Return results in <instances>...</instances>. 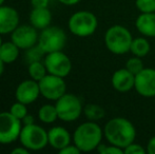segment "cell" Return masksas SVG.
I'll return each instance as SVG.
<instances>
[{"label":"cell","mask_w":155,"mask_h":154,"mask_svg":"<svg viewBox=\"0 0 155 154\" xmlns=\"http://www.w3.org/2000/svg\"><path fill=\"white\" fill-rule=\"evenodd\" d=\"M112 87L120 93H126L134 89L135 86V75L132 74L126 68L116 70L111 78Z\"/></svg>","instance_id":"obj_15"},{"label":"cell","mask_w":155,"mask_h":154,"mask_svg":"<svg viewBox=\"0 0 155 154\" xmlns=\"http://www.w3.org/2000/svg\"><path fill=\"white\" fill-rule=\"evenodd\" d=\"M132 40L131 32L120 25L110 27L104 34V44L107 49L115 55H124L130 52Z\"/></svg>","instance_id":"obj_3"},{"label":"cell","mask_w":155,"mask_h":154,"mask_svg":"<svg viewBox=\"0 0 155 154\" xmlns=\"http://www.w3.org/2000/svg\"><path fill=\"white\" fill-rule=\"evenodd\" d=\"M58 1H59L60 3L64 4V5L71 6V5H75V4L79 3L81 0H58Z\"/></svg>","instance_id":"obj_33"},{"label":"cell","mask_w":155,"mask_h":154,"mask_svg":"<svg viewBox=\"0 0 155 154\" xmlns=\"http://www.w3.org/2000/svg\"><path fill=\"white\" fill-rule=\"evenodd\" d=\"M124 68L127 70L130 71L132 74L137 75L140 71H143L145 69V64H143V61L141 59V57H137V56H134L133 57L129 58L126 62V67Z\"/></svg>","instance_id":"obj_24"},{"label":"cell","mask_w":155,"mask_h":154,"mask_svg":"<svg viewBox=\"0 0 155 154\" xmlns=\"http://www.w3.org/2000/svg\"><path fill=\"white\" fill-rule=\"evenodd\" d=\"M22 121L8 112H0V144H12L19 139Z\"/></svg>","instance_id":"obj_8"},{"label":"cell","mask_w":155,"mask_h":154,"mask_svg":"<svg viewBox=\"0 0 155 154\" xmlns=\"http://www.w3.org/2000/svg\"><path fill=\"white\" fill-rule=\"evenodd\" d=\"M146 152H147V149L143 148L141 145L136 144L135 142L131 143L129 146H127L124 149V154H143Z\"/></svg>","instance_id":"obj_28"},{"label":"cell","mask_w":155,"mask_h":154,"mask_svg":"<svg viewBox=\"0 0 155 154\" xmlns=\"http://www.w3.org/2000/svg\"><path fill=\"white\" fill-rule=\"evenodd\" d=\"M135 27L145 37H155V12L140 13L135 21Z\"/></svg>","instance_id":"obj_17"},{"label":"cell","mask_w":155,"mask_h":154,"mask_svg":"<svg viewBox=\"0 0 155 154\" xmlns=\"http://www.w3.org/2000/svg\"><path fill=\"white\" fill-rule=\"evenodd\" d=\"M38 118L45 123H53L58 119L55 105H43L38 110Z\"/></svg>","instance_id":"obj_22"},{"label":"cell","mask_w":155,"mask_h":154,"mask_svg":"<svg viewBox=\"0 0 155 154\" xmlns=\"http://www.w3.org/2000/svg\"><path fill=\"white\" fill-rule=\"evenodd\" d=\"M104 137V129H101L97 121L88 120L82 123L75 129L73 134L74 145L81 152H91L96 150L101 144Z\"/></svg>","instance_id":"obj_2"},{"label":"cell","mask_w":155,"mask_h":154,"mask_svg":"<svg viewBox=\"0 0 155 154\" xmlns=\"http://www.w3.org/2000/svg\"><path fill=\"white\" fill-rule=\"evenodd\" d=\"M151 47H150V42L146 37H137L133 38L132 43H131L130 52L134 56L137 57H145L149 54Z\"/></svg>","instance_id":"obj_20"},{"label":"cell","mask_w":155,"mask_h":154,"mask_svg":"<svg viewBox=\"0 0 155 154\" xmlns=\"http://www.w3.org/2000/svg\"><path fill=\"white\" fill-rule=\"evenodd\" d=\"M81 151L75 146V145H71L70 144L69 146L64 147L61 150H59V153L60 154H79Z\"/></svg>","instance_id":"obj_29"},{"label":"cell","mask_w":155,"mask_h":154,"mask_svg":"<svg viewBox=\"0 0 155 154\" xmlns=\"http://www.w3.org/2000/svg\"><path fill=\"white\" fill-rule=\"evenodd\" d=\"M40 94L49 100H57L67 93V84L63 77L48 73L38 81Z\"/></svg>","instance_id":"obj_9"},{"label":"cell","mask_w":155,"mask_h":154,"mask_svg":"<svg viewBox=\"0 0 155 154\" xmlns=\"http://www.w3.org/2000/svg\"><path fill=\"white\" fill-rule=\"evenodd\" d=\"M10 112L15 117H17L18 119L22 120V119L28 115L27 105H25V103H20V101H16V103H13V105L11 106Z\"/></svg>","instance_id":"obj_25"},{"label":"cell","mask_w":155,"mask_h":154,"mask_svg":"<svg viewBox=\"0 0 155 154\" xmlns=\"http://www.w3.org/2000/svg\"><path fill=\"white\" fill-rule=\"evenodd\" d=\"M2 44V39H1V34H0V47H1Z\"/></svg>","instance_id":"obj_37"},{"label":"cell","mask_w":155,"mask_h":154,"mask_svg":"<svg viewBox=\"0 0 155 154\" xmlns=\"http://www.w3.org/2000/svg\"><path fill=\"white\" fill-rule=\"evenodd\" d=\"M43 62H45L48 73L57 75V76L63 78L67 77L72 70L71 59L62 51L52 52V53L45 54Z\"/></svg>","instance_id":"obj_10"},{"label":"cell","mask_w":155,"mask_h":154,"mask_svg":"<svg viewBox=\"0 0 155 154\" xmlns=\"http://www.w3.org/2000/svg\"><path fill=\"white\" fill-rule=\"evenodd\" d=\"M147 152L149 154H155V135L152 136L147 144Z\"/></svg>","instance_id":"obj_31"},{"label":"cell","mask_w":155,"mask_h":154,"mask_svg":"<svg viewBox=\"0 0 155 154\" xmlns=\"http://www.w3.org/2000/svg\"><path fill=\"white\" fill-rule=\"evenodd\" d=\"M68 27L70 32L77 37H89L97 30L98 20L90 11H78L70 17Z\"/></svg>","instance_id":"obj_4"},{"label":"cell","mask_w":155,"mask_h":154,"mask_svg":"<svg viewBox=\"0 0 155 154\" xmlns=\"http://www.w3.org/2000/svg\"><path fill=\"white\" fill-rule=\"evenodd\" d=\"M96 150L100 154H123L124 153V150L121 148H119V147H116L111 144L104 145L102 143L97 147Z\"/></svg>","instance_id":"obj_27"},{"label":"cell","mask_w":155,"mask_h":154,"mask_svg":"<svg viewBox=\"0 0 155 154\" xmlns=\"http://www.w3.org/2000/svg\"><path fill=\"white\" fill-rule=\"evenodd\" d=\"M50 0H31L33 8H49Z\"/></svg>","instance_id":"obj_30"},{"label":"cell","mask_w":155,"mask_h":154,"mask_svg":"<svg viewBox=\"0 0 155 154\" xmlns=\"http://www.w3.org/2000/svg\"><path fill=\"white\" fill-rule=\"evenodd\" d=\"M3 70H4V62L0 59V77H1L2 73H3Z\"/></svg>","instance_id":"obj_35"},{"label":"cell","mask_w":155,"mask_h":154,"mask_svg":"<svg viewBox=\"0 0 155 154\" xmlns=\"http://www.w3.org/2000/svg\"><path fill=\"white\" fill-rule=\"evenodd\" d=\"M18 25V12L12 6L0 5V34H11Z\"/></svg>","instance_id":"obj_14"},{"label":"cell","mask_w":155,"mask_h":154,"mask_svg":"<svg viewBox=\"0 0 155 154\" xmlns=\"http://www.w3.org/2000/svg\"><path fill=\"white\" fill-rule=\"evenodd\" d=\"M40 94V89H39L38 81L34 79H27L21 81L17 86L16 91H15V96H16L17 101L25 103V105H30L33 103Z\"/></svg>","instance_id":"obj_13"},{"label":"cell","mask_w":155,"mask_h":154,"mask_svg":"<svg viewBox=\"0 0 155 154\" xmlns=\"http://www.w3.org/2000/svg\"><path fill=\"white\" fill-rule=\"evenodd\" d=\"M67 44V34L59 27L49 25L45 29L41 30L38 38V47L45 54L52 52L62 51Z\"/></svg>","instance_id":"obj_6"},{"label":"cell","mask_w":155,"mask_h":154,"mask_svg":"<svg viewBox=\"0 0 155 154\" xmlns=\"http://www.w3.org/2000/svg\"><path fill=\"white\" fill-rule=\"evenodd\" d=\"M21 121L23 123V125H31V123H34V118H33V116L28 114Z\"/></svg>","instance_id":"obj_34"},{"label":"cell","mask_w":155,"mask_h":154,"mask_svg":"<svg viewBox=\"0 0 155 154\" xmlns=\"http://www.w3.org/2000/svg\"><path fill=\"white\" fill-rule=\"evenodd\" d=\"M52 13L49 8H33L30 14V22L37 30H43L51 25Z\"/></svg>","instance_id":"obj_18"},{"label":"cell","mask_w":155,"mask_h":154,"mask_svg":"<svg viewBox=\"0 0 155 154\" xmlns=\"http://www.w3.org/2000/svg\"><path fill=\"white\" fill-rule=\"evenodd\" d=\"M39 35L37 29L32 25H18L11 33V40L20 50H29L38 43Z\"/></svg>","instance_id":"obj_11"},{"label":"cell","mask_w":155,"mask_h":154,"mask_svg":"<svg viewBox=\"0 0 155 154\" xmlns=\"http://www.w3.org/2000/svg\"><path fill=\"white\" fill-rule=\"evenodd\" d=\"M19 50L20 49L12 40L2 42L0 47V59L4 62V64H13L18 58Z\"/></svg>","instance_id":"obj_19"},{"label":"cell","mask_w":155,"mask_h":154,"mask_svg":"<svg viewBox=\"0 0 155 154\" xmlns=\"http://www.w3.org/2000/svg\"><path fill=\"white\" fill-rule=\"evenodd\" d=\"M57 110L58 119H61L65 123H71L78 119L84 111L82 103L79 97L71 93H65L55 103Z\"/></svg>","instance_id":"obj_7"},{"label":"cell","mask_w":155,"mask_h":154,"mask_svg":"<svg viewBox=\"0 0 155 154\" xmlns=\"http://www.w3.org/2000/svg\"><path fill=\"white\" fill-rule=\"evenodd\" d=\"M135 5L140 13L155 12V0H136Z\"/></svg>","instance_id":"obj_26"},{"label":"cell","mask_w":155,"mask_h":154,"mask_svg":"<svg viewBox=\"0 0 155 154\" xmlns=\"http://www.w3.org/2000/svg\"><path fill=\"white\" fill-rule=\"evenodd\" d=\"M134 89L143 97H155V69L145 68L135 75Z\"/></svg>","instance_id":"obj_12"},{"label":"cell","mask_w":155,"mask_h":154,"mask_svg":"<svg viewBox=\"0 0 155 154\" xmlns=\"http://www.w3.org/2000/svg\"><path fill=\"white\" fill-rule=\"evenodd\" d=\"M84 115L87 117L88 120L91 121H98L102 119L106 115V111L101 106L97 103H88L84 107L82 111Z\"/></svg>","instance_id":"obj_21"},{"label":"cell","mask_w":155,"mask_h":154,"mask_svg":"<svg viewBox=\"0 0 155 154\" xmlns=\"http://www.w3.org/2000/svg\"><path fill=\"white\" fill-rule=\"evenodd\" d=\"M4 1H5V0H0V5H2V4L4 3Z\"/></svg>","instance_id":"obj_36"},{"label":"cell","mask_w":155,"mask_h":154,"mask_svg":"<svg viewBox=\"0 0 155 154\" xmlns=\"http://www.w3.org/2000/svg\"><path fill=\"white\" fill-rule=\"evenodd\" d=\"M30 152L29 149H27L25 147L21 146V147H17V148L13 149L12 150V154H28Z\"/></svg>","instance_id":"obj_32"},{"label":"cell","mask_w":155,"mask_h":154,"mask_svg":"<svg viewBox=\"0 0 155 154\" xmlns=\"http://www.w3.org/2000/svg\"><path fill=\"white\" fill-rule=\"evenodd\" d=\"M28 72H29L30 77L36 81H39L48 74V70L45 66V62H41L40 60L30 62Z\"/></svg>","instance_id":"obj_23"},{"label":"cell","mask_w":155,"mask_h":154,"mask_svg":"<svg viewBox=\"0 0 155 154\" xmlns=\"http://www.w3.org/2000/svg\"><path fill=\"white\" fill-rule=\"evenodd\" d=\"M104 136L109 144L124 150L131 143L135 142L136 129L129 119L124 117H114L104 126Z\"/></svg>","instance_id":"obj_1"},{"label":"cell","mask_w":155,"mask_h":154,"mask_svg":"<svg viewBox=\"0 0 155 154\" xmlns=\"http://www.w3.org/2000/svg\"><path fill=\"white\" fill-rule=\"evenodd\" d=\"M19 142L30 151L41 150L49 144L48 131L36 123L23 125L19 135Z\"/></svg>","instance_id":"obj_5"},{"label":"cell","mask_w":155,"mask_h":154,"mask_svg":"<svg viewBox=\"0 0 155 154\" xmlns=\"http://www.w3.org/2000/svg\"><path fill=\"white\" fill-rule=\"evenodd\" d=\"M49 145L56 150H61L71 144V134L65 128L56 126L48 131Z\"/></svg>","instance_id":"obj_16"}]
</instances>
